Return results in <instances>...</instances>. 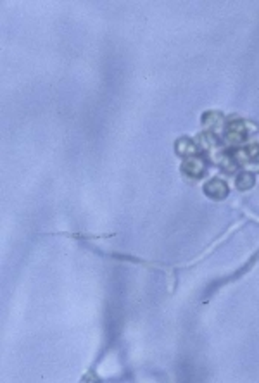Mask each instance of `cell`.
<instances>
[{"label":"cell","mask_w":259,"mask_h":383,"mask_svg":"<svg viewBox=\"0 0 259 383\" xmlns=\"http://www.w3.org/2000/svg\"><path fill=\"white\" fill-rule=\"evenodd\" d=\"M183 169H185L187 173L192 174V176H199V174L202 173V169H204V166H202V163L199 161V159H190V161H187L185 163Z\"/></svg>","instance_id":"7a4b0ae2"},{"label":"cell","mask_w":259,"mask_h":383,"mask_svg":"<svg viewBox=\"0 0 259 383\" xmlns=\"http://www.w3.org/2000/svg\"><path fill=\"white\" fill-rule=\"evenodd\" d=\"M206 194L213 199H223L228 194V186L224 185L221 180H213L206 185Z\"/></svg>","instance_id":"6da1fadb"}]
</instances>
